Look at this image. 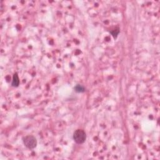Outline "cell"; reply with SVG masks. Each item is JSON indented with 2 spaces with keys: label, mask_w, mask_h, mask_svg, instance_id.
I'll return each mask as SVG.
<instances>
[{
  "label": "cell",
  "mask_w": 160,
  "mask_h": 160,
  "mask_svg": "<svg viewBox=\"0 0 160 160\" xmlns=\"http://www.w3.org/2000/svg\"><path fill=\"white\" fill-rule=\"evenodd\" d=\"M20 85V79L17 73H15L13 77V80L11 83V86L13 87H18Z\"/></svg>",
  "instance_id": "cell-3"
},
{
  "label": "cell",
  "mask_w": 160,
  "mask_h": 160,
  "mask_svg": "<svg viewBox=\"0 0 160 160\" xmlns=\"http://www.w3.org/2000/svg\"><path fill=\"white\" fill-rule=\"evenodd\" d=\"M23 141L24 146L29 149H33L37 146V140L32 135H28L24 137L23 138Z\"/></svg>",
  "instance_id": "cell-2"
},
{
  "label": "cell",
  "mask_w": 160,
  "mask_h": 160,
  "mask_svg": "<svg viewBox=\"0 0 160 160\" xmlns=\"http://www.w3.org/2000/svg\"><path fill=\"white\" fill-rule=\"evenodd\" d=\"M73 138L76 143L81 144L85 142L87 140V134L84 130L78 129L74 132Z\"/></svg>",
  "instance_id": "cell-1"
},
{
  "label": "cell",
  "mask_w": 160,
  "mask_h": 160,
  "mask_svg": "<svg viewBox=\"0 0 160 160\" xmlns=\"http://www.w3.org/2000/svg\"><path fill=\"white\" fill-rule=\"evenodd\" d=\"M74 91L79 93H84L85 91V88L82 85H76L74 87Z\"/></svg>",
  "instance_id": "cell-4"
}]
</instances>
